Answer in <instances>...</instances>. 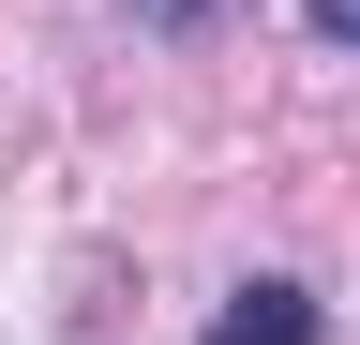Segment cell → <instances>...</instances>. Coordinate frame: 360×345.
<instances>
[{
    "instance_id": "6da1fadb",
    "label": "cell",
    "mask_w": 360,
    "mask_h": 345,
    "mask_svg": "<svg viewBox=\"0 0 360 345\" xmlns=\"http://www.w3.org/2000/svg\"><path fill=\"white\" fill-rule=\"evenodd\" d=\"M210 345H330V315H315V285H285V271H255L240 300L210 315Z\"/></svg>"
},
{
    "instance_id": "7a4b0ae2",
    "label": "cell",
    "mask_w": 360,
    "mask_h": 345,
    "mask_svg": "<svg viewBox=\"0 0 360 345\" xmlns=\"http://www.w3.org/2000/svg\"><path fill=\"white\" fill-rule=\"evenodd\" d=\"M225 0H135V30H210Z\"/></svg>"
},
{
    "instance_id": "3957f363",
    "label": "cell",
    "mask_w": 360,
    "mask_h": 345,
    "mask_svg": "<svg viewBox=\"0 0 360 345\" xmlns=\"http://www.w3.org/2000/svg\"><path fill=\"white\" fill-rule=\"evenodd\" d=\"M315 15V46H360V0H300Z\"/></svg>"
}]
</instances>
